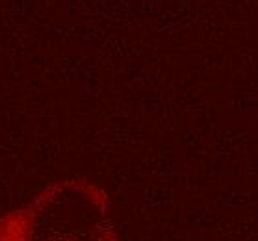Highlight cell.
Listing matches in <instances>:
<instances>
[{"label": "cell", "mask_w": 258, "mask_h": 241, "mask_svg": "<svg viewBox=\"0 0 258 241\" xmlns=\"http://www.w3.org/2000/svg\"><path fill=\"white\" fill-rule=\"evenodd\" d=\"M0 241H119V234L104 189L71 178L0 217Z\"/></svg>", "instance_id": "obj_1"}]
</instances>
